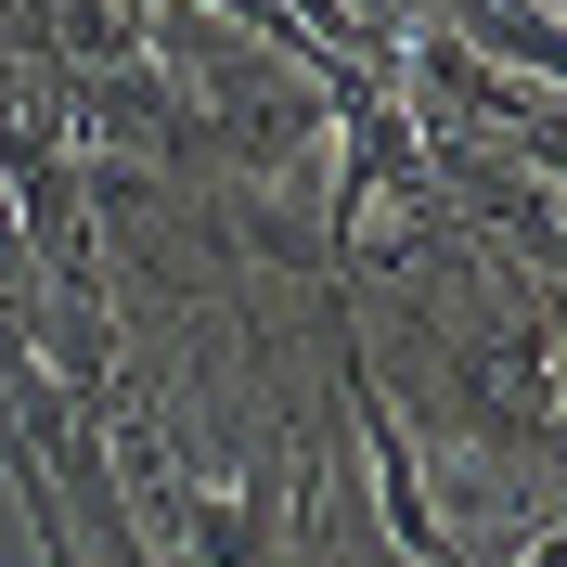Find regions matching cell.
I'll list each match as a JSON object with an SVG mask.
<instances>
[{
    "label": "cell",
    "instance_id": "2",
    "mask_svg": "<svg viewBox=\"0 0 567 567\" xmlns=\"http://www.w3.org/2000/svg\"><path fill=\"white\" fill-rule=\"evenodd\" d=\"M39 297V246H27V207H13V181H0V310H27Z\"/></svg>",
    "mask_w": 567,
    "mask_h": 567
},
{
    "label": "cell",
    "instance_id": "1",
    "mask_svg": "<svg viewBox=\"0 0 567 567\" xmlns=\"http://www.w3.org/2000/svg\"><path fill=\"white\" fill-rule=\"evenodd\" d=\"M297 464L310 452H271L246 477V491H181V477H155V516H168V555L181 567H284V542H297Z\"/></svg>",
    "mask_w": 567,
    "mask_h": 567
}]
</instances>
